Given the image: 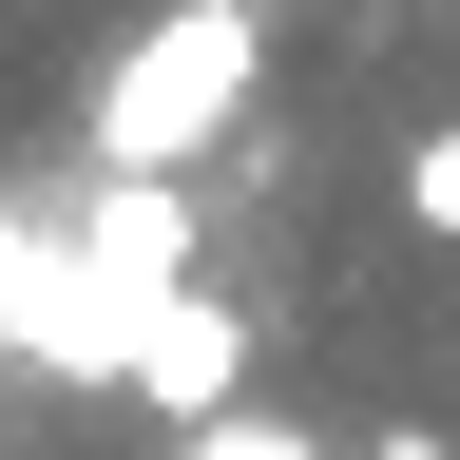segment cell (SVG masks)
Here are the masks:
<instances>
[{"instance_id":"6da1fadb","label":"cell","mask_w":460,"mask_h":460,"mask_svg":"<svg viewBox=\"0 0 460 460\" xmlns=\"http://www.w3.org/2000/svg\"><path fill=\"white\" fill-rule=\"evenodd\" d=\"M250 96H269V20L250 0H154L115 39V77H96V172H192Z\"/></svg>"},{"instance_id":"7a4b0ae2","label":"cell","mask_w":460,"mask_h":460,"mask_svg":"<svg viewBox=\"0 0 460 460\" xmlns=\"http://www.w3.org/2000/svg\"><path fill=\"white\" fill-rule=\"evenodd\" d=\"M135 402H154L172 441L230 422V402H250V307H230V288H172V307L135 326Z\"/></svg>"},{"instance_id":"3957f363","label":"cell","mask_w":460,"mask_h":460,"mask_svg":"<svg viewBox=\"0 0 460 460\" xmlns=\"http://www.w3.org/2000/svg\"><path fill=\"white\" fill-rule=\"evenodd\" d=\"M402 230H441V250H460V115H441V135H402Z\"/></svg>"},{"instance_id":"277c9868","label":"cell","mask_w":460,"mask_h":460,"mask_svg":"<svg viewBox=\"0 0 460 460\" xmlns=\"http://www.w3.org/2000/svg\"><path fill=\"white\" fill-rule=\"evenodd\" d=\"M172 460H326L307 422H288V402H230V422H192V441H172Z\"/></svg>"},{"instance_id":"5b68a950","label":"cell","mask_w":460,"mask_h":460,"mask_svg":"<svg viewBox=\"0 0 460 460\" xmlns=\"http://www.w3.org/2000/svg\"><path fill=\"white\" fill-rule=\"evenodd\" d=\"M20 269H39V230H0V365H20Z\"/></svg>"},{"instance_id":"8992f818","label":"cell","mask_w":460,"mask_h":460,"mask_svg":"<svg viewBox=\"0 0 460 460\" xmlns=\"http://www.w3.org/2000/svg\"><path fill=\"white\" fill-rule=\"evenodd\" d=\"M345 460H460V441L441 422H384V441H345Z\"/></svg>"}]
</instances>
